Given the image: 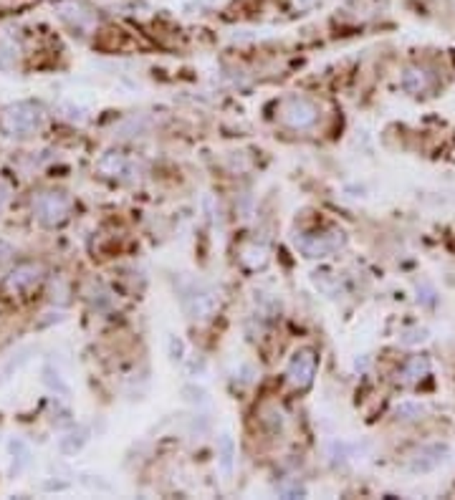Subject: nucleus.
Wrapping results in <instances>:
<instances>
[{
    "label": "nucleus",
    "instance_id": "ddd939ff",
    "mask_svg": "<svg viewBox=\"0 0 455 500\" xmlns=\"http://www.w3.org/2000/svg\"><path fill=\"white\" fill-rule=\"evenodd\" d=\"M427 372H430L427 356H413V359H407V364L402 367V382L415 384V382H420L423 377H427Z\"/></svg>",
    "mask_w": 455,
    "mask_h": 500
},
{
    "label": "nucleus",
    "instance_id": "f257e3e1",
    "mask_svg": "<svg viewBox=\"0 0 455 500\" xmlns=\"http://www.w3.org/2000/svg\"><path fill=\"white\" fill-rule=\"evenodd\" d=\"M43 121V109L33 102H16L0 109V132L8 137H28Z\"/></svg>",
    "mask_w": 455,
    "mask_h": 500
},
{
    "label": "nucleus",
    "instance_id": "aec40b11",
    "mask_svg": "<svg viewBox=\"0 0 455 500\" xmlns=\"http://www.w3.org/2000/svg\"><path fill=\"white\" fill-rule=\"evenodd\" d=\"M185 394H190V402L195 404H205L207 402V394L202 392V389H198V386H185Z\"/></svg>",
    "mask_w": 455,
    "mask_h": 500
},
{
    "label": "nucleus",
    "instance_id": "0eeeda50",
    "mask_svg": "<svg viewBox=\"0 0 455 500\" xmlns=\"http://www.w3.org/2000/svg\"><path fill=\"white\" fill-rule=\"evenodd\" d=\"M97 169L102 172L104 177H114V180H124V182H134L140 177V164L134 162V159L124 157V154H104L99 159Z\"/></svg>",
    "mask_w": 455,
    "mask_h": 500
},
{
    "label": "nucleus",
    "instance_id": "f8f14e48",
    "mask_svg": "<svg viewBox=\"0 0 455 500\" xmlns=\"http://www.w3.org/2000/svg\"><path fill=\"white\" fill-rule=\"evenodd\" d=\"M268 260H271L268 248L258 245V243H250V245H245L241 250V263L245 265V268H250V271H261V268H266Z\"/></svg>",
    "mask_w": 455,
    "mask_h": 500
},
{
    "label": "nucleus",
    "instance_id": "f3484780",
    "mask_svg": "<svg viewBox=\"0 0 455 500\" xmlns=\"http://www.w3.org/2000/svg\"><path fill=\"white\" fill-rule=\"evenodd\" d=\"M263 425H266L271 432H281L286 425L284 412H281L279 407H268V410H263Z\"/></svg>",
    "mask_w": 455,
    "mask_h": 500
},
{
    "label": "nucleus",
    "instance_id": "dca6fc26",
    "mask_svg": "<svg viewBox=\"0 0 455 500\" xmlns=\"http://www.w3.org/2000/svg\"><path fill=\"white\" fill-rule=\"evenodd\" d=\"M425 415V407L420 402H402L397 410H394V417L402 422H415V420H423Z\"/></svg>",
    "mask_w": 455,
    "mask_h": 500
},
{
    "label": "nucleus",
    "instance_id": "4468645a",
    "mask_svg": "<svg viewBox=\"0 0 455 500\" xmlns=\"http://www.w3.org/2000/svg\"><path fill=\"white\" fill-rule=\"evenodd\" d=\"M86 442H89V429H86V427H76V429H71L66 437H61L59 452H61V455H76V452H79L81 447L86 445Z\"/></svg>",
    "mask_w": 455,
    "mask_h": 500
},
{
    "label": "nucleus",
    "instance_id": "b1692460",
    "mask_svg": "<svg viewBox=\"0 0 455 500\" xmlns=\"http://www.w3.org/2000/svg\"><path fill=\"white\" fill-rule=\"evenodd\" d=\"M8 202V187L6 185H0V207L6 205Z\"/></svg>",
    "mask_w": 455,
    "mask_h": 500
},
{
    "label": "nucleus",
    "instance_id": "7ed1b4c3",
    "mask_svg": "<svg viewBox=\"0 0 455 500\" xmlns=\"http://www.w3.org/2000/svg\"><path fill=\"white\" fill-rule=\"evenodd\" d=\"M279 119L281 124H286L289 129L303 132V129H311L316 121H319V106H316L309 97L291 94V97H286L284 102H281Z\"/></svg>",
    "mask_w": 455,
    "mask_h": 500
},
{
    "label": "nucleus",
    "instance_id": "412c9836",
    "mask_svg": "<svg viewBox=\"0 0 455 500\" xmlns=\"http://www.w3.org/2000/svg\"><path fill=\"white\" fill-rule=\"evenodd\" d=\"M319 6V0H291V8L296 13H309Z\"/></svg>",
    "mask_w": 455,
    "mask_h": 500
},
{
    "label": "nucleus",
    "instance_id": "6ab92c4d",
    "mask_svg": "<svg viewBox=\"0 0 455 500\" xmlns=\"http://www.w3.org/2000/svg\"><path fill=\"white\" fill-rule=\"evenodd\" d=\"M425 339H427V331H425V329H410V331L402 334L400 341L405 343V346H413V343H423Z\"/></svg>",
    "mask_w": 455,
    "mask_h": 500
},
{
    "label": "nucleus",
    "instance_id": "4be33fe9",
    "mask_svg": "<svg viewBox=\"0 0 455 500\" xmlns=\"http://www.w3.org/2000/svg\"><path fill=\"white\" fill-rule=\"evenodd\" d=\"M13 258V248L8 245L6 240H0V265L3 263H8V260Z\"/></svg>",
    "mask_w": 455,
    "mask_h": 500
},
{
    "label": "nucleus",
    "instance_id": "5701e85b",
    "mask_svg": "<svg viewBox=\"0 0 455 500\" xmlns=\"http://www.w3.org/2000/svg\"><path fill=\"white\" fill-rule=\"evenodd\" d=\"M170 349H172V359H182V351H185L182 341H177V339H170Z\"/></svg>",
    "mask_w": 455,
    "mask_h": 500
},
{
    "label": "nucleus",
    "instance_id": "423d86ee",
    "mask_svg": "<svg viewBox=\"0 0 455 500\" xmlns=\"http://www.w3.org/2000/svg\"><path fill=\"white\" fill-rule=\"evenodd\" d=\"M316 367H319V359H316L314 349H309V346L296 349L291 356V362H289V367H286V379H289L291 386H296V389H306V386L314 382Z\"/></svg>",
    "mask_w": 455,
    "mask_h": 500
},
{
    "label": "nucleus",
    "instance_id": "393cba45",
    "mask_svg": "<svg viewBox=\"0 0 455 500\" xmlns=\"http://www.w3.org/2000/svg\"><path fill=\"white\" fill-rule=\"evenodd\" d=\"M453 3H455V0H453Z\"/></svg>",
    "mask_w": 455,
    "mask_h": 500
},
{
    "label": "nucleus",
    "instance_id": "6e6552de",
    "mask_svg": "<svg viewBox=\"0 0 455 500\" xmlns=\"http://www.w3.org/2000/svg\"><path fill=\"white\" fill-rule=\"evenodd\" d=\"M448 458V445H425L415 452L413 458H410V470L413 472H432L435 468L445 463Z\"/></svg>",
    "mask_w": 455,
    "mask_h": 500
},
{
    "label": "nucleus",
    "instance_id": "9b49d317",
    "mask_svg": "<svg viewBox=\"0 0 455 500\" xmlns=\"http://www.w3.org/2000/svg\"><path fill=\"white\" fill-rule=\"evenodd\" d=\"M430 86H432V76L427 68L410 66L402 73V89H405L407 94H413V97H420L425 91H430Z\"/></svg>",
    "mask_w": 455,
    "mask_h": 500
},
{
    "label": "nucleus",
    "instance_id": "9d476101",
    "mask_svg": "<svg viewBox=\"0 0 455 500\" xmlns=\"http://www.w3.org/2000/svg\"><path fill=\"white\" fill-rule=\"evenodd\" d=\"M41 273H43V268L41 265H36V263L18 265L11 276H6L3 286H6L8 293H23V291H28L30 286H36L38 281H41Z\"/></svg>",
    "mask_w": 455,
    "mask_h": 500
},
{
    "label": "nucleus",
    "instance_id": "1a4fd4ad",
    "mask_svg": "<svg viewBox=\"0 0 455 500\" xmlns=\"http://www.w3.org/2000/svg\"><path fill=\"white\" fill-rule=\"evenodd\" d=\"M59 16L61 20L71 25L76 33H86V30L94 25L91 11L81 6V3H76V0H63V3H59Z\"/></svg>",
    "mask_w": 455,
    "mask_h": 500
},
{
    "label": "nucleus",
    "instance_id": "f03ea898",
    "mask_svg": "<svg viewBox=\"0 0 455 500\" xmlns=\"http://www.w3.org/2000/svg\"><path fill=\"white\" fill-rule=\"evenodd\" d=\"M344 243H346L344 230L336 228L327 230V233H296V238H293V245L311 260L329 258L339 248H344Z\"/></svg>",
    "mask_w": 455,
    "mask_h": 500
},
{
    "label": "nucleus",
    "instance_id": "20e7f679",
    "mask_svg": "<svg viewBox=\"0 0 455 500\" xmlns=\"http://www.w3.org/2000/svg\"><path fill=\"white\" fill-rule=\"evenodd\" d=\"M68 212H71V197L59 190L41 193L33 200V215L43 228H56V225L66 223Z\"/></svg>",
    "mask_w": 455,
    "mask_h": 500
},
{
    "label": "nucleus",
    "instance_id": "39448f33",
    "mask_svg": "<svg viewBox=\"0 0 455 500\" xmlns=\"http://www.w3.org/2000/svg\"><path fill=\"white\" fill-rule=\"evenodd\" d=\"M182 306L193 321H210L218 314V293L205 283H190L182 293Z\"/></svg>",
    "mask_w": 455,
    "mask_h": 500
},
{
    "label": "nucleus",
    "instance_id": "a211bd4d",
    "mask_svg": "<svg viewBox=\"0 0 455 500\" xmlns=\"http://www.w3.org/2000/svg\"><path fill=\"white\" fill-rule=\"evenodd\" d=\"M43 382H46V384H49L51 389H56V392H59V394H63V397H68V386L63 384V382H61L59 374H54V369H46V372H43Z\"/></svg>",
    "mask_w": 455,
    "mask_h": 500
},
{
    "label": "nucleus",
    "instance_id": "2eb2a0df",
    "mask_svg": "<svg viewBox=\"0 0 455 500\" xmlns=\"http://www.w3.org/2000/svg\"><path fill=\"white\" fill-rule=\"evenodd\" d=\"M218 458H220V468H223V475L231 477L233 475V465H236V442H233L231 434H223V437H220Z\"/></svg>",
    "mask_w": 455,
    "mask_h": 500
}]
</instances>
